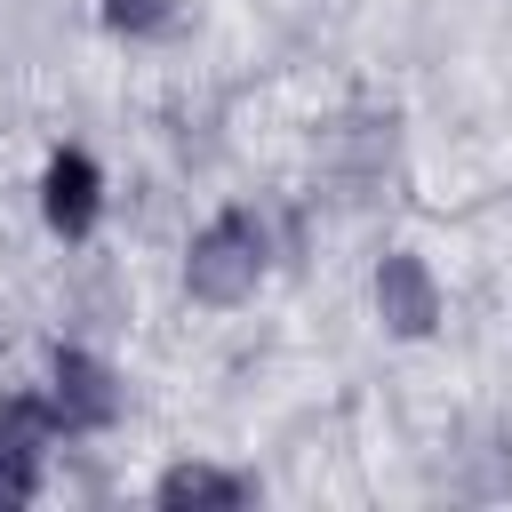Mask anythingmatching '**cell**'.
<instances>
[{"mask_svg": "<svg viewBox=\"0 0 512 512\" xmlns=\"http://www.w3.org/2000/svg\"><path fill=\"white\" fill-rule=\"evenodd\" d=\"M368 312H376V328H384V336H400V344L440 336V312H448L440 272H432L416 248H384V256H376V272H368Z\"/></svg>", "mask_w": 512, "mask_h": 512, "instance_id": "cell-3", "label": "cell"}, {"mask_svg": "<svg viewBox=\"0 0 512 512\" xmlns=\"http://www.w3.org/2000/svg\"><path fill=\"white\" fill-rule=\"evenodd\" d=\"M96 16H104V32H120V40H152V32L176 24V0H104Z\"/></svg>", "mask_w": 512, "mask_h": 512, "instance_id": "cell-6", "label": "cell"}, {"mask_svg": "<svg viewBox=\"0 0 512 512\" xmlns=\"http://www.w3.org/2000/svg\"><path fill=\"white\" fill-rule=\"evenodd\" d=\"M256 496V480L248 472H224V464H208V456H184V464H168L160 480H152V504L160 512H232V504H248Z\"/></svg>", "mask_w": 512, "mask_h": 512, "instance_id": "cell-5", "label": "cell"}, {"mask_svg": "<svg viewBox=\"0 0 512 512\" xmlns=\"http://www.w3.org/2000/svg\"><path fill=\"white\" fill-rule=\"evenodd\" d=\"M272 272V224L256 208H216L192 240H184V296L208 312H232L264 288Z\"/></svg>", "mask_w": 512, "mask_h": 512, "instance_id": "cell-1", "label": "cell"}, {"mask_svg": "<svg viewBox=\"0 0 512 512\" xmlns=\"http://www.w3.org/2000/svg\"><path fill=\"white\" fill-rule=\"evenodd\" d=\"M40 400H48V416H56V432H64V440H88V432H112V424H120V408H128V384H120V368H112L104 352H88V344H64V352L48 360V384H40Z\"/></svg>", "mask_w": 512, "mask_h": 512, "instance_id": "cell-2", "label": "cell"}, {"mask_svg": "<svg viewBox=\"0 0 512 512\" xmlns=\"http://www.w3.org/2000/svg\"><path fill=\"white\" fill-rule=\"evenodd\" d=\"M40 224L56 240H72V248L104 224V168H96L88 144H56L40 160Z\"/></svg>", "mask_w": 512, "mask_h": 512, "instance_id": "cell-4", "label": "cell"}]
</instances>
